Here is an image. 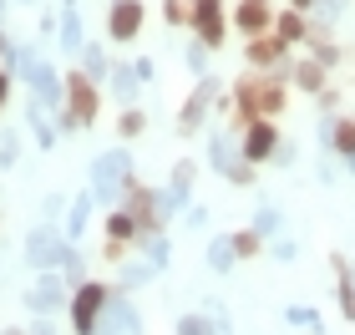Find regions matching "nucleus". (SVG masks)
<instances>
[{"mask_svg": "<svg viewBox=\"0 0 355 335\" xmlns=\"http://www.w3.org/2000/svg\"><path fill=\"white\" fill-rule=\"evenodd\" d=\"M127 173H132V157H127L122 148L102 153V157H96V168H92V194L102 198V203H112L127 188Z\"/></svg>", "mask_w": 355, "mask_h": 335, "instance_id": "nucleus-1", "label": "nucleus"}, {"mask_svg": "<svg viewBox=\"0 0 355 335\" xmlns=\"http://www.w3.org/2000/svg\"><path fill=\"white\" fill-rule=\"evenodd\" d=\"M71 117V127H87L96 122V112H102V92H96V82L87 71H71L67 76V107H61Z\"/></svg>", "mask_w": 355, "mask_h": 335, "instance_id": "nucleus-2", "label": "nucleus"}, {"mask_svg": "<svg viewBox=\"0 0 355 335\" xmlns=\"http://www.w3.org/2000/svg\"><path fill=\"white\" fill-rule=\"evenodd\" d=\"M239 107H244L249 122L254 117H274V112L284 107V87L269 82V76H264V82H254V76H249V82H239Z\"/></svg>", "mask_w": 355, "mask_h": 335, "instance_id": "nucleus-3", "label": "nucleus"}, {"mask_svg": "<svg viewBox=\"0 0 355 335\" xmlns=\"http://www.w3.org/2000/svg\"><path fill=\"white\" fill-rule=\"evenodd\" d=\"M107 284H96V280H87L82 290L71 295V325H76V335H92L96 330V320H102V310H107Z\"/></svg>", "mask_w": 355, "mask_h": 335, "instance_id": "nucleus-4", "label": "nucleus"}, {"mask_svg": "<svg viewBox=\"0 0 355 335\" xmlns=\"http://www.w3.org/2000/svg\"><path fill=\"white\" fill-rule=\"evenodd\" d=\"M274 148H279V132H274L269 117L244 122V137H239V157L244 163H264V157H274Z\"/></svg>", "mask_w": 355, "mask_h": 335, "instance_id": "nucleus-5", "label": "nucleus"}, {"mask_svg": "<svg viewBox=\"0 0 355 335\" xmlns=\"http://www.w3.org/2000/svg\"><path fill=\"white\" fill-rule=\"evenodd\" d=\"M92 335H142V315L122 295H107V310H102V320H96Z\"/></svg>", "mask_w": 355, "mask_h": 335, "instance_id": "nucleus-6", "label": "nucleus"}, {"mask_svg": "<svg viewBox=\"0 0 355 335\" xmlns=\"http://www.w3.org/2000/svg\"><path fill=\"white\" fill-rule=\"evenodd\" d=\"M26 254H31V264L51 269V264H67V254H71V249L61 244V239H56V229L46 223V229H36V234L26 239Z\"/></svg>", "mask_w": 355, "mask_h": 335, "instance_id": "nucleus-7", "label": "nucleus"}, {"mask_svg": "<svg viewBox=\"0 0 355 335\" xmlns=\"http://www.w3.org/2000/svg\"><path fill=\"white\" fill-rule=\"evenodd\" d=\"M193 26H198V46L208 51V46L223 41V6L218 0H193Z\"/></svg>", "mask_w": 355, "mask_h": 335, "instance_id": "nucleus-8", "label": "nucleus"}, {"mask_svg": "<svg viewBox=\"0 0 355 335\" xmlns=\"http://www.w3.org/2000/svg\"><path fill=\"white\" fill-rule=\"evenodd\" d=\"M107 31H112V41H132L137 31H142V0H117Z\"/></svg>", "mask_w": 355, "mask_h": 335, "instance_id": "nucleus-9", "label": "nucleus"}, {"mask_svg": "<svg viewBox=\"0 0 355 335\" xmlns=\"http://www.w3.org/2000/svg\"><path fill=\"white\" fill-rule=\"evenodd\" d=\"M26 82L36 87V102H41V107H61V102H67V82H61L46 61H36V71H31Z\"/></svg>", "mask_w": 355, "mask_h": 335, "instance_id": "nucleus-10", "label": "nucleus"}, {"mask_svg": "<svg viewBox=\"0 0 355 335\" xmlns=\"http://www.w3.org/2000/svg\"><path fill=\"white\" fill-rule=\"evenodd\" d=\"M67 300H71V295H67V284H61L56 275H46V280L36 284V290L26 295V305L36 310V315H51V310H61V305H67Z\"/></svg>", "mask_w": 355, "mask_h": 335, "instance_id": "nucleus-11", "label": "nucleus"}, {"mask_svg": "<svg viewBox=\"0 0 355 335\" xmlns=\"http://www.w3.org/2000/svg\"><path fill=\"white\" fill-rule=\"evenodd\" d=\"M214 82H203L198 92H193V97H188V107L183 112H178V132H198V127H203V117H208V102H214Z\"/></svg>", "mask_w": 355, "mask_h": 335, "instance_id": "nucleus-12", "label": "nucleus"}, {"mask_svg": "<svg viewBox=\"0 0 355 335\" xmlns=\"http://www.w3.org/2000/svg\"><path fill=\"white\" fill-rule=\"evenodd\" d=\"M239 26L249 31V36H264V26L274 21V10H269V0H244V6H239V15H234Z\"/></svg>", "mask_w": 355, "mask_h": 335, "instance_id": "nucleus-13", "label": "nucleus"}, {"mask_svg": "<svg viewBox=\"0 0 355 335\" xmlns=\"http://www.w3.org/2000/svg\"><path fill=\"white\" fill-rule=\"evenodd\" d=\"M254 67H274V61L284 56V41L279 36H249V51H244Z\"/></svg>", "mask_w": 355, "mask_h": 335, "instance_id": "nucleus-14", "label": "nucleus"}, {"mask_svg": "<svg viewBox=\"0 0 355 335\" xmlns=\"http://www.w3.org/2000/svg\"><path fill=\"white\" fill-rule=\"evenodd\" d=\"M208 163H214L218 173H234L239 163H244V157H239V148H234L229 137H214V142H208Z\"/></svg>", "mask_w": 355, "mask_h": 335, "instance_id": "nucleus-15", "label": "nucleus"}, {"mask_svg": "<svg viewBox=\"0 0 355 335\" xmlns=\"http://www.w3.org/2000/svg\"><path fill=\"white\" fill-rule=\"evenodd\" d=\"M107 239H112V244H132V239H137V218L127 214V209L112 214V218H107Z\"/></svg>", "mask_w": 355, "mask_h": 335, "instance_id": "nucleus-16", "label": "nucleus"}, {"mask_svg": "<svg viewBox=\"0 0 355 335\" xmlns=\"http://www.w3.org/2000/svg\"><path fill=\"white\" fill-rule=\"evenodd\" d=\"M304 36H310V21H304L300 10H284L279 15V41L289 46V41H304Z\"/></svg>", "mask_w": 355, "mask_h": 335, "instance_id": "nucleus-17", "label": "nucleus"}, {"mask_svg": "<svg viewBox=\"0 0 355 335\" xmlns=\"http://www.w3.org/2000/svg\"><path fill=\"white\" fill-rule=\"evenodd\" d=\"M36 61H41V56H31V46H15V51H6V71L31 76V71H36Z\"/></svg>", "mask_w": 355, "mask_h": 335, "instance_id": "nucleus-18", "label": "nucleus"}, {"mask_svg": "<svg viewBox=\"0 0 355 335\" xmlns=\"http://www.w3.org/2000/svg\"><path fill=\"white\" fill-rule=\"evenodd\" d=\"M178 335H223V330H218V320H208V315H183Z\"/></svg>", "mask_w": 355, "mask_h": 335, "instance_id": "nucleus-19", "label": "nucleus"}, {"mask_svg": "<svg viewBox=\"0 0 355 335\" xmlns=\"http://www.w3.org/2000/svg\"><path fill=\"white\" fill-rule=\"evenodd\" d=\"M229 244H234V259H254V254H259V249H264V239H259V234H254V229H244V234H234V239H229Z\"/></svg>", "mask_w": 355, "mask_h": 335, "instance_id": "nucleus-20", "label": "nucleus"}, {"mask_svg": "<svg viewBox=\"0 0 355 335\" xmlns=\"http://www.w3.org/2000/svg\"><path fill=\"white\" fill-rule=\"evenodd\" d=\"M295 82L310 87V92H320V87H325V67H320V61H300V67H295Z\"/></svg>", "mask_w": 355, "mask_h": 335, "instance_id": "nucleus-21", "label": "nucleus"}, {"mask_svg": "<svg viewBox=\"0 0 355 335\" xmlns=\"http://www.w3.org/2000/svg\"><path fill=\"white\" fill-rule=\"evenodd\" d=\"M208 264H214L218 275L234 269V244H229V239H214V244H208Z\"/></svg>", "mask_w": 355, "mask_h": 335, "instance_id": "nucleus-22", "label": "nucleus"}, {"mask_svg": "<svg viewBox=\"0 0 355 335\" xmlns=\"http://www.w3.org/2000/svg\"><path fill=\"white\" fill-rule=\"evenodd\" d=\"M335 269H340V310H345V320H355V284H350V269L335 259Z\"/></svg>", "mask_w": 355, "mask_h": 335, "instance_id": "nucleus-23", "label": "nucleus"}, {"mask_svg": "<svg viewBox=\"0 0 355 335\" xmlns=\"http://www.w3.org/2000/svg\"><path fill=\"white\" fill-rule=\"evenodd\" d=\"M163 15H168V26H188L193 21V0H163Z\"/></svg>", "mask_w": 355, "mask_h": 335, "instance_id": "nucleus-24", "label": "nucleus"}, {"mask_svg": "<svg viewBox=\"0 0 355 335\" xmlns=\"http://www.w3.org/2000/svg\"><path fill=\"white\" fill-rule=\"evenodd\" d=\"M112 92H117V97H132V92H137V71L117 67V71H112Z\"/></svg>", "mask_w": 355, "mask_h": 335, "instance_id": "nucleus-25", "label": "nucleus"}, {"mask_svg": "<svg viewBox=\"0 0 355 335\" xmlns=\"http://www.w3.org/2000/svg\"><path fill=\"white\" fill-rule=\"evenodd\" d=\"M87 214H92V198H76V209L67 214V234H71V239L87 229Z\"/></svg>", "mask_w": 355, "mask_h": 335, "instance_id": "nucleus-26", "label": "nucleus"}, {"mask_svg": "<svg viewBox=\"0 0 355 335\" xmlns=\"http://www.w3.org/2000/svg\"><path fill=\"white\" fill-rule=\"evenodd\" d=\"M188 188H193V163H183V168L173 173V203H183V198H188Z\"/></svg>", "mask_w": 355, "mask_h": 335, "instance_id": "nucleus-27", "label": "nucleus"}, {"mask_svg": "<svg viewBox=\"0 0 355 335\" xmlns=\"http://www.w3.org/2000/svg\"><path fill=\"white\" fill-rule=\"evenodd\" d=\"M61 41H67V46H82V21H76V10L61 15Z\"/></svg>", "mask_w": 355, "mask_h": 335, "instance_id": "nucleus-28", "label": "nucleus"}, {"mask_svg": "<svg viewBox=\"0 0 355 335\" xmlns=\"http://www.w3.org/2000/svg\"><path fill=\"white\" fill-rule=\"evenodd\" d=\"M82 71L92 76V82H102V76H107V56L96 51V46H87V67H82Z\"/></svg>", "mask_w": 355, "mask_h": 335, "instance_id": "nucleus-29", "label": "nucleus"}, {"mask_svg": "<svg viewBox=\"0 0 355 335\" xmlns=\"http://www.w3.org/2000/svg\"><path fill=\"white\" fill-rule=\"evenodd\" d=\"M335 148L355 157V122H335Z\"/></svg>", "mask_w": 355, "mask_h": 335, "instance_id": "nucleus-30", "label": "nucleus"}, {"mask_svg": "<svg viewBox=\"0 0 355 335\" xmlns=\"http://www.w3.org/2000/svg\"><path fill=\"white\" fill-rule=\"evenodd\" d=\"M274 229H279V214H274V209H264L259 218H254V234H259V239H264V234H274Z\"/></svg>", "mask_w": 355, "mask_h": 335, "instance_id": "nucleus-31", "label": "nucleus"}, {"mask_svg": "<svg viewBox=\"0 0 355 335\" xmlns=\"http://www.w3.org/2000/svg\"><path fill=\"white\" fill-rule=\"evenodd\" d=\"M142 127H148V117H142V112H127L122 117V137H137Z\"/></svg>", "mask_w": 355, "mask_h": 335, "instance_id": "nucleus-32", "label": "nucleus"}, {"mask_svg": "<svg viewBox=\"0 0 355 335\" xmlns=\"http://www.w3.org/2000/svg\"><path fill=\"white\" fill-rule=\"evenodd\" d=\"M289 320H295V325H315V310H300L295 305V310H289Z\"/></svg>", "mask_w": 355, "mask_h": 335, "instance_id": "nucleus-33", "label": "nucleus"}, {"mask_svg": "<svg viewBox=\"0 0 355 335\" xmlns=\"http://www.w3.org/2000/svg\"><path fill=\"white\" fill-rule=\"evenodd\" d=\"M6 97H10V71H0V112H6Z\"/></svg>", "mask_w": 355, "mask_h": 335, "instance_id": "nucleus-34", "label": "nucleus"}, {"mask_svg": "<svg viewBox=\"0 0 355 335\" xmlns=\"http://www.w3.org/2000/svg\"><path fill=\"white\" fill-rule=\"evenodd\" d=\"M315 6L325 10V15H340V6H345V0H315Z\"/></svg>", "mask_w": 355, "mask_h": 335, "instance_id": "nucleus-35", "label": "nucleus"}, {"mask_svg": "<svg viewBox=\"0 0 355 335\" xmlns=\"http://www.w3.org/2000/svg\"><path fill=\"white\" fill-rule=\"evenodd\" d=\"M295 6H300V10H304V6H315V0H295Z\"/></svg>", "mask_w": 355, "mask_h": 335, "instance_id": "nucleus-36", "label": "nucleus"}, {"mask_svg": "<svg viewBox=\"0 0 355 335\" xmlns=\"http://www.w3.org/2000/svg\"><path fill=\"white\" fill-rule=\"evenodd\" d=\"M6 335H21V330H6Z\"/></svg>", "mask_w": 355, "mask_h": 335, "instance_id": "nucleus-37", "label": "nucleus"}]
</instances>
